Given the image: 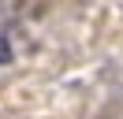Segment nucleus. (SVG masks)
Listing matches in <instances>:
<instances>
[{
	"instance_id": "1",
	"label": "nucleus",
	"mask_w": 123,
	"mask_h": 119,
	"mask_svg": "<svg viewBox=\"0 0 123 119\" xmlns=\"http://www.w3.org/2000/svg\"><path fill=\"white\" fill-rule=\"evenodd\" d=\"M11 56H15V52H11V41H8V37H0V67H8Z\"/></svg>"
}]
</instances>
